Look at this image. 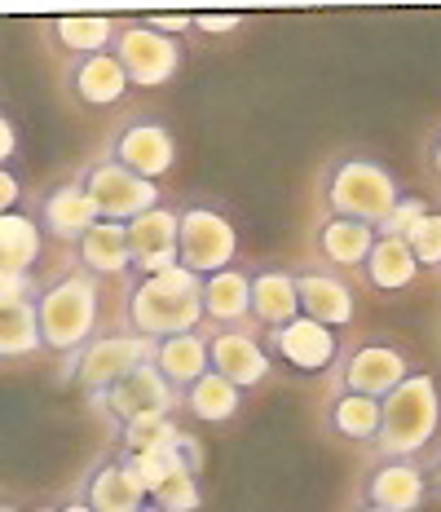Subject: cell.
<instances>
[{"label":"cell","mask_w":441,"mask_h":512,"mask_svg":"<svg viewBox=\"0 0 441 512\" xmlns=\"http://www.w3.org/2000/svg\"><path fill=\"white\" fill-rule=\"evenodd\" d=\"M424 499H428V473L419 460H380L358 486V504L384 512H419Z\"/></svg>","instance_id":"cell-13"},{"label":"cell","mask_w":441,"mask_h":512,"mask_svg":"<svg viewBox=\"0 0 441 512\" xmlns=\"http://www.w3.org/2000/svg\"><path fill=\"white\" fill-rule=\"evenodd\" d=\"M164 380L172 384L177 393H186L195 380H203L212 371V345L203 332H181V336H168V340H155V354H150Z\"/></svg>","instance_id":"cell-22"},{"label":"cell","mask_w":441,"mask_h":512,"mask_svg":"<svg viewBox=\"0 0 441 512\" xmlns=\"http://www.w3.org/2000/svg\"><path fill=\"white\" fill-rule=\"evenodd\" d=\"M181 407L195 415V420H203V424H225V420H234V415H239L243 389L234 380L217 376V371H208V376L195 380L186 393H181Z\"/></svg>","instance_id":"cell-27"},{"label":"cell","mask_w":441,"mask_h":512,"mask_svg":"<svg viewBox=\"0 0 441 512\" xmlns=\"http://www.w3.org/2000/svg\"><path fill=\"white\" fill-rule=\"evenodd\" d=\"M67 93L84 106H115L128 93V76L115 53H93V58H71Z\"/></svg>","instance_id":"cell-21"},{"label":"cell","mask_w":441,"mask_h":512,"mask_svg":"<svg viewBox=\"0 0 441 512\" xmlns=\"http://www.w3.org/2000/svg\"><path fill=\"white\" fill-rule=\"evenodd\" d=\"M40 230L45 226H40L36 217H27L23 208L0 217V265H5V274H31L36 270Z\"/></svg>","instance_id":"cell-28"},{"label":"cell","mask_w":441,"mask_h":512,"mask_svg":"<svg viewBox=\"0 0 441 512\" xmlns=\"http://www.w3.org/2000/svg\"><path fill=\"white\" fill-rule=\"evenodd\" d=\"M102 221L98 204H93V195L84 190L80 173L58 181V186L49 190L45 199H40V226H45L49 239H62V243H80L84 234Z\"/></svg>","instance_id":"cell-16"},{"label":"cell","mask_w":441,"mask_h":512,"mask_svg":"<svg viewBox=\"0 0 441 512\" xmlns=\"http://www.w3.org/2000/svg\"><path fill=\"white\" fill-rule=\"evenodd\" d=\"M406 376H411V362L389 340H367V345L349 349L336 367L340 393H362V398H375V402L389 398Z\"/></svg>","instance_id":"cell-10"},{"label":"cell","mask_w":441,"mask_h":512,"mask_svg":"<svg viewBox=\"0 0 441 512\" xmlns=\"http://www.w3.org/2000/svg\"><path fill=\"white\" fill-rule=\"evenodd\" d=\"M208 345H212V371L225 376V380H234L239 389H256V384L270 380L274 358H270V349H265L252 332H243V327H230V332H208Z\"/></svg>","instance_id":"cell-17"},{"label":"cell","mask_w":441,"mask_h":512,"mask_svg":"<svg viewBox=\"0 0 441 512\" xmlns=\"http://www.w3.org/2000/svg\"><path fill=\"white\" fill-rule=\"evenodd\" d=\"M128 464H133V473H137V482H142L146 495H155V490L164 486L172 473H181V468H186V460H181L177 451H146V455H128Z\"/></svg>","instance_id":"cell-33"},{"label":"cell","mask_w":441,"mask_h":512,"mask_svg":"<svg viewBox=\"0 0 441 512\" xmlns=\"http://www.w3.org/2000/svg\"><path fill=\"white\" fill-rule=\"evenodd\" d=\"M265 345L274 349L278 362L305 371V376H318V371L336 367V358H340V340L331 336V327L314 323L309 314L292 318L287 327H274V332H265Z\"/></svg>","instance_id":"cell-14"},{"label":"cell","mask_w":441,"mask_h":512,"mask_svg":"<svg viewBox=\"0 0 441 512\" xmlns=\"http://www.w3.org/2000/svg\"><path fill=\"white\" fill-rule=\"evenodd\" d=\"M111 53L120 58L128 84H137V89H159V84H168L181 71V62H186V45H181L177 36L155 31L146 18L142 23H120Z\"/></svg>","instance_id":"cell-8"},{"label":"cell","mask_w":441,"mask_h":512,"mask_svg":"<svg viewBox=\"0 0 441 512\" xmlns=\"http://www.w3.org/2000/svg\"><path fill=\"white\" fill-rule=\"evenodd\" d=\"M0 512H18V508H14V504H5V508H0Z\"/></svg>","instance_id":"cell-45"},{"label":"cell","mask_w":441,"mask_h":512,"mask_svg":"<svg viewBox=\"0 0 441 512\" xmlns=\"http://www.w3.org/2000/svg\"><path fill=\"white\" fill-rule=\"evenodd\" d=\"M18 199H23V181L14 177V168H0V208L18 212Z\"/></svg>","instance_id":"cell-39"},{"label":"cell","mask_w":441,"mask_h":512,"mask_svg":"<svg viewBox=\"0 0 441 512\" xmlns=\"http://www.w3.org/2000/svg\"><path fill=\"white\" fill-rule=\"evenodd\" d=\"M80 181H84V190L93 195V204H98L102 221L133 226L137 217H146V212L159 208V186H155V181L137 177L133 168H124L120 159H111V155L84 164L80 168Z\"/></svg>","instance_id":"cell-7"},{"label":"cell","mask_w":441,"mask_h":512,"mask_svg":"<svg viewBox=\"0 0 441 512\" xmlns=\"http://www.w3.org/2000/svg\"><path fill=\"white\" fill-rule=\"evenodd\" d=\"M75 499H84L93 512H142L150 504V495L137 482L133 464H128V451H106L89 473L75 482L71 490Z\"/></svg>","instance_id":"cell-12"},{"label":"cell","mask_w":441,"mask_h":512,"mask_svg":"<svg viewBox=\"0 0 441 512\" xmlns=\"http://www.w3.org/2000/svg\"><path fill=\"white\" fill-rule=\"evenodd\" d=\"M353 512H384V508H371V504H358V508H353Z\"/></svg>","instance_id":"cell-43"},{"label":"cell","mask_w":441,"mask_h":512,"mask_svg":"<svg viewBox=\"0 0 441 512\" xmlns=\"http://www.w3.org/2000/svg\"><path fill=\"white\" fill-rule=\"evenodd\" d=\"M36 309H40L45 349L71 358L75 349H84L93 340V332H98V274H89L84 265L58 270L49 283H40Z\"/></svg>","instance_id":"cell-3"},{"label":"cell","mask_w":441,"mask_h":512,"mask_svg":"<svg viewBox=\"0 0 441 512\" xmlns=\"http://www.w3.org/2000/svg\"><path fill=\"white\" fill-rule=\"evenodd\" d=\"M428 217V208H424V199L419 195H402V204H397L389 217H384V226H380V239H406L419 221Z\"/></svg>","instance_id":"cell-35"},{"label":"cell","mask_w":441,"mask_h":512,"mask_svg":"<svg viewBox=\"0 0 441 512\" xmlns=\"http://www.w3.org/2000/svg\"><path fill=\"white\" fill-rule=\"evenodd\" d=\"M106 155L120 159L124 168H133L137 177L159 181L172 164H177V137H172V128L164 120L133 115V120H124L111 133V146H106Z\"/></svg>","instance_id":"cell-11"},{"label":"cell","mask_w":441,"mask_h":512,"mask_svg":"<svg viewBox=\"0 0 441 512\" xmlns=\"http://www.w3.org/2000/svg\"><path fill=\"white\" fill-rule=\"evenodd\" d=\"M424 473H428V490H437V495H441V451L424 464Z\"/></svg>","instance_id":"cell-40"},{"label":"cell","mask_w":441,"mask_h":512,"mask_svg":"<svg viewBox=\"0 0 441 512\" xmlns=\"http://www.w3.org/2000/svg\"><path fill=\"white\" fill-rule=\"evenodd\" d=\"M146 23L155 27V31H164V36H177L181 40L190 27H195V18H190V14H150Z\"/></svg>","instance_id":"cell-36"},{"label":"cell","mask_w":441,"mask_h":512,"mask_svg":"<svg viewBox=\"0 0 441 512\" xmlns=\"http://www.w3.org/2000/svg\"><path fill=\"white\" fill-rule=\"evenodd\" d=\"M53 512H93V508H89V504H84V499H75V495H71V499H67V504H58V508H53Z\"/></svg>","instance_id":"cell-42"},{"label":"cell","mask_w":441,"mask_h":512,"mask_svg":"<svg viewBox=\"0 0 441 512\" xmlns=\"http://www.w3.org/2000/svg\"><path fill=\"white\" fill-rule=\"evenodd\" d=\"M239 256V234L230 217L212 204H186L181 208V265L199 279L230 270Z\"/></svg>","instance_id":"cell-9"},{"label":"cell","mask_w":441,"mask_h":512,"mask_svg":"<svg viewBox=\"0 0 441 512\" xmlns=\"http://www.w3.org/2000/svg\"><path fill=\"white\" fill-rule=\"evenodd\" d=\"M75 265L89 274H128L133 270V243H128V226L120 221H98L80 243H75Z\"/></svg>","instance_id":"cell-24"},{"label":"cell","mask_w":441,"mask_h":512,"mask_svg":"<svg viewBox=\"0 0 441 512\" xmlns=\"http://www.w3.org/2000/svg\"><path fill=\"white\" fill-rule=\"evenodd\" d=\"M380 407H384V420L371 455H380V460H419V451L433 442L437 420H441L437 380L424 376V371H411Z\"/></svg>","instance_id":"cell-4"},{"label":"cell","mask_w":441,"mask_h":512,"mask_svg":"<svg viewBox=\"0 0 441 512\" xmlns=\"http://www.w3.org/2000/svg\"><path fill=\"white\" fill-rule=\"evenodd\" d=\"M128 327L146 340H168L181 332H199L203 318V279L186 265H172L164 274H137L124 296Z\"/></svg>","instance_id":"cell-1"},{"label":"cell","mask_w":441,"mask_h":512,"mask_svg":"<svg viewBox=\"0 0 441 512\" xmlns=\"http://www.w3.org/2000/svg\"><path fill=\"white\" fill-rule=\"evenodd\" d=\"M45 349V336H40V309L36 301H23V305H9L5 318H0V354L9 362L14 358H27Z\"/></svg>","instance_id":"cell-31"},{"label":"cell","mask_w":441,"mask_h":512,"mask_svg":"<svg viewBox=\"0 0 441 512\" xmlns=\"http://www.w3.org/2000/svg\"><path fill=\"white\" fill-rule=\"evenodd\" d=\"M120 18H98V14H75V18H53L49 40L71 58H93V53H111Z\"/></svg>","instance_id":"cell-26"},{"label":"cell","mask_w":441,"mask_h":512,"mask_svg":"<svg viewBox=\"0 0 441 512\" xmlns=\"http://www.w3.org/2000/svg\"><path fill=\"white\" fill-rule=\"evenodd\" d=\"M322 204L331 217H349L362 226H384V217L402 204V181L375 155H336L322 168Z\"/></svg>","instance_id":"cell-2"},{"label":"cell","mask_w":441,"mask_h":512,"mask_svg":"<svg viewBox=\"0 0 441 512\" xmlns=\"http://www.w3.org/2000/svg\"><path fill=\"white\" fill-rule=\"evenodd\" d=\"M195 27L208 31V36H225V31H239L243 18H239V14H199Z\"/></svg>","instance_id":"cell-38"},{"label":"cell","mask_w":441,"mask_h":512,"mask_svg":"<svg viewBox=\"0 0 441 512\" xmlns=\"http://www.w3.org/2000/svg\"><path fill=\"white\" fill-rule=\"evenodd\" d=\"M406 243H411L419 270H441V212H428V217L406 234Z\"/></svg>","instance_id":"cell-34"},{"label":"cell","mask_w":441,"mask_h":512,"mask_svg":"<svg viewBox=\"0 0 441 512\" xmlns=\"http://www.w3.org/2000/svg\"><path fill=\"white\" fill-rule=\"evenodd\" d=\"M428 159H433V173L441 177V133H433V142H428Z\"/></svg>","instance_id":"cell-41"},{"label":"cell","mask_w":441,"mask_h":512,"mask_svg":"<svg viewBox=\"0 0 441 512\" xmlns=\"http://www.w3.org/2000/svg\"><path fill=\"white\" fill-rule=\"evenodd\" d=\"M300 314H305V309H300L296 274H287V270H256L252 274V318L265 332L287 327Z\"/></svg>","instance_id":"cell-23"},{"label":"cell","mask_w":441,"mask_h":512,"mask_svg":"<svg viewBox=\"0 0 441 512\" xmlns=\"http://www.w3.org/2000/svg\"><path fill=\"white\" fill-rule=\"evenodd\" d=\"M380 420H384V407L375 398H362V393H336L327 407L331 437H340V442H349V446H375Z\"/></svg>","instance_id":"cell-25"},{"label":"cell","mask_w":441,"mask_h":512,"mask_svg":"<svg viewBox=\"0 0 441 512\" xmlns=\"http://www.w3.org/2000/svg\"><path fill=\"white\" fill-rule=\"evenodd\" d=\"M18 159V124H14V115H0V164H14Z\"/></svg>","instance_id":"cell-37"},{"label":"cell","mask_w":441,"mask_h":512,"mask_svg":"<svg viewBox=\"0 0 441 512\" xmlns=\"http://www.w3.org/2000/svg\"><path fill=\"white\" fill-rule=\"evenodd\" d=\"M362 274H367V283L375 292H406L419 274V261H415V252L406 239H380Z\"/></svg>","instance_id":"cell-29"},{"label":"cell","mask_w":441,"mask_h":512,"mask_svg":"<svg viewBox=\"0 0 441 512\" xmlns=\"http://www.w3.org/2000/svg\"><path fill=\"white\" fill-rule=\"evenodd\" d=\"M142 512H168V508H159V504H146Z\"/></svg>","instance_id":"cell-44"},{"label":"cell","mask_w":441,"mask_h":512,"mask_svg":"<svg viewBox=\"0 0 441 512\" xmlns=\"http://www.w3.org/2000/svg\"><path fill=\"white\" fill-rule=\"evenodd\" d=\"M155 354V340L137 336V332H120V336H93L84 349L62 362V380H75L84 393L111 389L115 380H124L128 371H137L142 362Z\"/></svg>","instance_id":"cell-6"},{"label":"cell","mask_w":441,"mask_h":512,"mask_svg":"<svg viewBox=\"0 0 441 512\" xmlns=\"http://www.w3.org/2000/svg\"><path fill=\"white\" fill-rule=\"evenodd\" d=\"M186 429H181L172 415H142V420L124 424V429H115V442H120V451L128 455H146V451H177Z\"/></svg>","instance_id":"cell-30"},{"label":"cell","mask_w":441,"mask_h":512,"mask_svg":"<svg viewBox=\"0 0 441 512\" xmlns=\"http://www.w3.org/2000/svg\"><path fill=\"white\" fill-rule=\"evenodd\" d=\"M375 243H380V230L375 226H362V221H349V217H331V212L314 230V248L331 270H367Z\"/></svg>","instance_id":"cell-19"},{"label":"cell","mask_w":441,"mask_h":512,"mask_svg":"<svg viewBox=\"0 0 441 512\" xmlns=\"http://www.w3.org/2000/svg\"><path fill=\"white\" fill-rule=\"evenodd\" d=\"M150 504L168 508V512H199L203 508V490H199V477L190 473V468H181V473H172L164 486L150 495Z\"/></svg>","instance_id":"cell-32"},{"label":"cell","mask_w":441,"mask_h":512,"mask_svg":"<svg viewBox=\"0 0 441 512\" xmlns=\"http://www.w3.org/2000/svg\"><path fill=\"white\" fill-rule=\"evenodd\" d=\"M89 407L98 411L115 433V429H124V424L142 420V415H172L181 407V393L164 380V371H159L155 362H142V367L128 371L124 380H115L111 389L89 393Z\"/></svg>","instance_id":"cell-5"},{"label":"cell","mask_w":441,"mask_h":512,"mask_svg":"<svg viewBox=\"0 0 441 512\" xmlns=\"http://www.w3.org/2000/svg\"><path fill=\"white\" fill-rule=\"evenodd\" d=\"M296 292H300V309H305L314 323H322V327L353 323L358 296H353V283L340 279L336 270H296Z\"/></svg>","instance_id":"cell-18"},{"label":"cell","mask_w":441,"mask_h":512,"mask_svg":"<svg viewBox=\"0 0 441 512\" xmlns=\"http://www.w3.org/2000/svg\"><path fill=\"white\" fill-rule=\"evenodd\" d=\"M203 318L212 323V332H230L252 318V270H230L203 279Z\"/></svg>","instance_id":"cell-20"},{"label":"cell","mask_w":441,"mask_h":512,"mask_svg":"<svg viewBox=\"0 0 441 512\" xmlns=\"http://www.w3.org/2000/svg\"><path fill=\"white\" fill-rule=\"evenodd\" d=\"M137 274H164L181 265V208H155L128 226Z\"/></svg>","instance_id":"cell-15"}]
</instances>
